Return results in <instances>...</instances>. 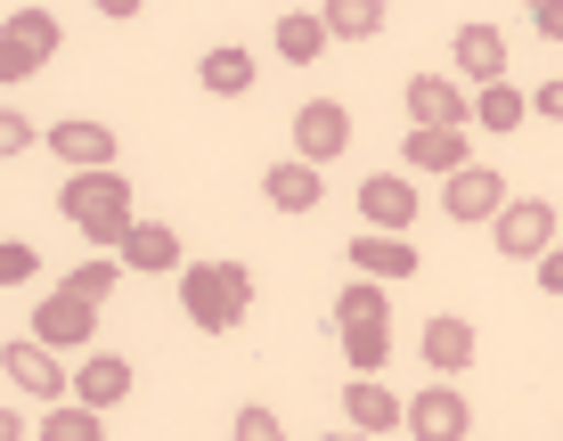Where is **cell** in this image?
Wrapping results in <instances>:
<instances>
[{
	"label": "cell",
	"mask_w": 563,
	"mask_h": 441,
	"mask_svg": "<svg viewBox=\"0 0 563 441\" xmlns=\"http://www.w3.org/2000/svg\"><path fill=\"white\" fill-rule=\"evenodd\" d=\"M197 82L212 90V99H245V90H254V49H245V42H212L205 66H197Z\"/></svg>",
	"instance_id": "obj_20"
},
{
	"label": "cell",
	"mask_w": 563,
	"mask_h": 441,
	"mask_svg": "<svg viewBox=\"0 0 563 441\" xmlns=\"http://www.w3.org/2000/svg\"><path fill=\"white\" fill-rule=\"evenodd\" d=\"M400 164H409V172H441V180H450V172L474 164V140H465V131H417V123H409Z\"/></svg>",
	"instance_id": "obj_17"
},
{
	"label": "cell",
	"mask_w": 563,
	"mask_h": 441,
	"mask_svg": "<svg viewBox=\"0 0 563 441\" xmlns=\"http://www.w3.org/2000/svg\"><path fill=\"white\" fill-rule=\"evenodd\" d=\"M417 352H424V368L450 385V376L474 368V352H482V335H474V319H457V311H433L424 319V335H417Z\"/></svg>",
	"instance_id": "obj_10"
},
{
	"label": "cell",
	"mask_w": 563,
	"mask_h": 441,
	"mask_svg": "<svg viewBox=\"0 0 563 441\" xmlns=\"http://www.w3.org/2000/svg\"><path fill=\"white\" fill-rule=\"evenodd\" d=\"M490 229H498V254H507V262L555 254V205H548V197H507Z\"/></svg>",
	"instance_id": "obj_4"
},
{
	"label": "cell",
	"mask_w": 563,
	"mask_h": 441,
	"mask_svg": "<svg viewBox=\"0 0 563 441\" xmlns=\"http://www.w3.org/2000/svg\"><path fill=\"white\" fill-rule=\"evenodd\" d=\"M114 278H123V262H114V254H90V262H74L57 286H66V295H82V302H107Z\"/></svg>",
	"instance_id": "obj_27"
},
{
	"label": "cell",
	"mask_w": 563,
	"mask_h": 441,
	"mask_svg": "<svg viewBox=\"0 0 563 441\" xmlns=\"http://www.w3.org/2000/svg\"><path fill=\"white\" fill-rule=\"evenodd\" d=\"M229 433H238V441H286V426L262 409V400H245V409H238V426H229Z\"/></svg>",
	"instance_id": "obj_31"
},
{
	"label": "cell",
	"mask_w": 563,
	"mask_h": 441,
	"mask_svg": "<svg viewBox=\"0 0 563 441\" xmlns=\"http://www.w3.org/2000/svg\"><path fill=\"white\" fill-rule=\"evenodd\" d=\"M343 254H352V271L376 278V286H384V278H417V245H409V238H376V229H360Z\"/></svg>",
	"instance_id": "obj_18"
},
{
	"label": "cell",
	"mask_w": 563,
	"mask_h": 441,
	"mask_svg": "<svg viewBox=\"0 0 563 441\" xmlns=\"http://www.w3.org/2000/svg\"><path fill=\"white\" fill-rule=\"evenodd\" d=\"M57 42H66V33H57V16H49V9H16L9 25H0V90L25 82V74H42Z\"/></svg>",
	"instance_id": "obj_3"
},
{
	"label": "cell",
	"mask_w": 563,
	"mask_h": 441,
	"mask_svg": "<svg viewBox=\"0 0 563 441\" xmlns=\"http://www.w3.org/2000/svg\"><path fill=\"white\" fill-rule=\"evenodd\" d=\"M33 140H42V131H33L25 114H16V107H0V164H16V156L33 147Z\"/></svg>",
	"instance_id": "obj_30"
},
{
	"label": "cell",
	"mask_w": 563,
	"mask_h": 441,
	"mask_svg": "<svg viewBox=\"0 0 563 441\" xmlns=\"http://www.w3.org/2000/svg\"><path fill=\"white\" fill-rule=\"evenodd\" d=\"M49 156L66 172H114L123 140H114V123H82V114H66V123H49Z\"/></svg>",
	"instance_id": "obj_9"
},
{
	"label": "cell",
	"mask_w": 563,
	"mask_h": 441,
	"mask_svg": "<svg viewBox=\"0 0 563 441\" xmlns=\"http://www.w3.org/2000/svg\"><path fill=\"white\" fill-rule=\"evenodd\" d=\"M90 335H99V302H82V295H66V286H49L42 311H33V343H42V352H82Z\"/></svg>",
	"instance_id": "obj_6"
},
{
	"label": "cell",
	"mask_w": 563,
	"mask_h": 441,
	"mask_svg": "<svg viewBox=\"0 0 563 441\" xmlns=\"http://www.w3.org/2000/svg\"><path fill=\"white\" fill-rule=\"evenodd\" d=\"M327 319H335V328H376V319H393V295H384L376 278H352V286L335 295V311H327Z\"/></svg>",
	"instance_id": "obj_25"
},
{
	"label": "cell",
	"mask_w": 563,
	"mask_h": 441,
	"mask_svg": "<svg viewBox=\"0 0 563 441\" xmlns=\"http://www.w3.org/2000/svg\"><path fill=\"white\" fill-rule=\"evenodd\" d=\"M343 426H352L360 441H367V433H393V426H400L393 385H376V376H352V385H343Z\"/></svg>",
	"instance_id": "obj_19"
},
{
	"label": "cell",
	"mask_w": 563,
	"mask_h": 441,
	"mask_svg": "<svg viewBox=\"0 0 563 441\" xmlns=\"http://www.w3.org/2000/svg\"><path fill=\"white\" fill-rule=\"evenodd\" d=\"M57 213L82 229L90 245L123 254V238H131V180L123 172H66V180H57Z\"/></svg>",
	"instance_id": "obj_2"
},
{
	"label": "cell",
	"mask_w": 563,
	"mask_h": 441,
	"mask_svg": "<svg viewBox=\"0 0 563 441\" xmlns=\"http://www.w3.org/2000/svg\"><path fill=\"white\" fill-rule=\"evenodd\" d=\"M335 335H343L352 376H384V368H393V319H376V328H335Z\"/></svg>",
	"instance_id": "obj_23"
},
{
	"label": "cell",
	"mask_w": 563,
	"mask_h": 441,
	"mask_svg": "<svg viewBox=\"0 0 563 441\" xmlns=\"http://www.w3.org/2000/svg\"><path fill=\"white\" fill-rule=\"evenodd\" d=\"M262 197L278 205V213H310V205L327 197V180H319L310 164H295V156H286V164H269V172H262Z\"/></svg>",
	"instance_id": "obj_21"
},
{
	"label": "cell",
	"mask_w": 563,
	"mask_h": 441,
	"mask_svg": "<svg viewBox=\"0 0 563 441\" xmlns=\"http://www.w3.org/2000/svg\"><path fill=\"white\" fill-rule=\"evenodd\" d=\"M0 441H25V426H16V409H0Z\"/></svg>",
	"instance_id": "obj_33"
},
{
	"label": "cell",
	"mask_w": 563,
	"mask_h": 441,
	"mask_svg": "<svg viewBox=\"0 0 563 441\" xmlns=\"http://www.w3.org/2000/svg\"><path fill=\"white\" fill-rule=\"evenodd\" d=\"M42 441H107V426H99V409H82V400H57L42 417Z\"/></svg>",
	"instance_id": "obj_28"
},
{
	"label": "cell",
	"mask_w": 563,
	"mask_h": 441,
	"mask_svg": "<svg viewBox=\"0 0 563 441\" xmlns=\"http://www.w3.org/2000/svg\"><path fill=\"white\" fill-rule=\"evenodd\" d=\"M465 123H482V131H522V90H515V82H490L474 107H465Z\"/></svg>",
	"instance_id": "obj_26"
},
{
	"label": "cell",
	"mask_w": 563,
	"mask_h": 441,
	"mask_svg": "<svg viewBox=\"0 0 563 441\" xmlns=\"http://www.w3.org/2000/svg\"><path fill=\"white\" fill-rule=\"evenodd\" d=\"M74 400H82V409H123V400H131V360L123 352H90L82 360V368H74Z\"/></svg>",
	"instance_id": "obj_14"
},
{
	"label": "cell",
	"mask_w": 563,
	"mask_h": 441,
	"mask_svg": "<svg viewBox=\"0 0 563 441\" xmlns=\"http://www.w3.org/2000/svg\"><path fill=\"white\" fill-rule=\"evenodd\" d=\"M417 180H393V172H376V180H360V213L376 238H409V221H417Z\"/></svg>",
	"instance_id": "obj_13"
},
{
	"label": "cell",
	"mask_w": 563,
	"mask_h": 441,
	"mask_svg": "<svg viewBox=\"0 0 563 441\" xmlns=\"http://www.w3.org/2000/svg\"><path fill=\"white\" fill-rule=\"evenodd\" d=\"M33 271H42V254H33L25 238H0V295H9V286H25Z\"/></svg>",
	"instance_id": "obj_29"
},
{
	"label": "cell",
	"mask_w": 563,
	"mask_h": 441,
	"mask_svg": "<svg viewBox=\"0 0 563 441\" xmlns=\"http://www.w3.org/2000/svg\"><path fill=\"white\" fill-rule=\"evenodd\" d=\"M400 426H409V441H465L474 433V409H465L457 385H424L417 400H400Z\"/></svg>",
	"instance_id": "obj_8"
},
{
	"label": "cell",
	"mask_w": 563,
	"mask_h": 441,
	"mask_svg": "<svg viewBox=\"0 0 563 441\" xmlns=\"http://www.w3.org/2000/svg\"><path fill=\"white\" fill-rule=\"evenodd\" d=\"M0 376H9V385L25 393V400H49V409H57V400L74 393L66 360H57V352H42L33 335H25V343H0Z\"/></svg>",
	"instance_id": "obj_7"
},
{
	"label": "cell",
	"mask_w": 563,
	"mask_h": 441,
	"mask_svg": "<svg viewBox=\"0 0 563 441\" xmlns=\"http://www.w3.org/2000/svg\"><path fill=\"white\" fill-rule=\"evenodd\" d=\"M180 311L197 319V335H229L238 328L245 311H254V271H245V262H180Z\"/></svg>",
	"instance_id": "obj_1"
},
{
	"label": "cell",
	"mask_w": 563,
	"mask_h": 441,
	"mask_svg": "<svg viewBox=\"0 0 563 441\" xmlns=\"http://www.w3.org/2000/svg\"><path fill=\"white\" fill-rule=\"evenodd\" d=\"M343 147H352V114H343L335 99H302V107H295V164L327 172Z\"/></svg>",
	"instance_id": "obj_5"
},
{
	"label": "cell",
	"mask_w": 563,
	"mask_h": 441,
	"mask_svg": "<svg viewBox=\"0 0 563 441\" xmlns=\"http://www.w3.org/2000/svg\"><path fill=\"white\" fill-rule=\"evenodd\" d=\"M457 74H465V82H482V90L507 82V33L482 25V16H474V25H457ZM457 74H450V82H457Z\"/></svg>",
	"instance_id": "obj_15"
},
{
	"label": "cell",
	"mask_w": 563,
	"mask_h": 441,
	"mask_svg": "<svg viewBox=\"0 0 563 441\" xmlns=\"http://www.w3.org/2000/svg\"><path fill=\"white\" fill-rule=\"evenodd\" d=\"M278 57H286V66H319V57H327L319 9H286V16H278Z\"/></svg>",
	"instance_id": "obj_22"
},
{
	"label": "cell",
	"mask_w": 563,
	"mask_h": 441,
	"mask_svg": "<svg viewBox=\"0 0 563 441\" xmlns=\"http://www.w3.org/2000/svg\"><path fill=\"white\" fill-rule=\"evenodd\" d=\"M400 107L417 114V131H465V82H450V74H409V90H400Z\"/></svg>",
	"instance_id": "obj_12"
},
{
	"label": "cell",
	"mask_w": 563,
	"mask_h": 441,
	"mask_svg": "<svg viewBox=\"0 0 563 441\" xmlns=\"http://www.w3.org/2000/svg\"><path fill=\"white\" fill-rule=\"evenodd\" d=\"M498 205H507V172H490V164H465V172H450V188H441V213L457 229L465 221H498Z\"/></svg>",
	"instance_id": "obj_11"
},
{
	"label": "cell",
	"mask_w": 563,
	"mask_h": 441,
	"mask_svg": "<svg viewBox=\"0 0 563 441\" xmlns=\"http://www.w3.org/2000/svg\"><path fill=\"white\" fill-rule=\"evenodd\" d=\"M319 25H327V42H376V33H384V9H376V0H327Z\"/></svg>",
	"instance_id": "obj_24"
},
{
	"label": "cell",
	"mask_w": 563,
	"mask_h": 441,
	"mask_svg": "<svg viewBox=\"0 0 563 441\" xmlns=\"http://www.w3.org/2000/svg\"><path fill=\"white\" fill-rule=\"evenodd\" d=\"M123 271H147V278H172L180 271V229L172 221H131V238H123Z\"/></svg>",
	"instance_id": "obj_16"
},
{
	"label": "cell",
	"mask_w": 563,
	"mask_h": 441,
	"mask_svg": "<svg viewBox=\"0 0 563 441\" xmlns=\"http://www.w3.org/2000/svg\"><path fill=\"white\" fill-rule=\"evenodd\" d=\"M327 441H360V433H352V426H343V433H327Z\"/></svg>",
	"instance_id": "obj_34"
},
{
	"label": "cell",
	"mask_w": 563,
	"mask_h": 441,
	"mask_svg": "<svg viewBox=\"0 0 563 441\" xmlns=\"http://www.w3.org/2000/svg\"><path fill=\"white\" fill-rule=\"evenodd\" d=\"M531 114H539V123H563V82H539L531 90Z\"/></svg>",
	"instance_id": "obj_32"
}]
</instances>
